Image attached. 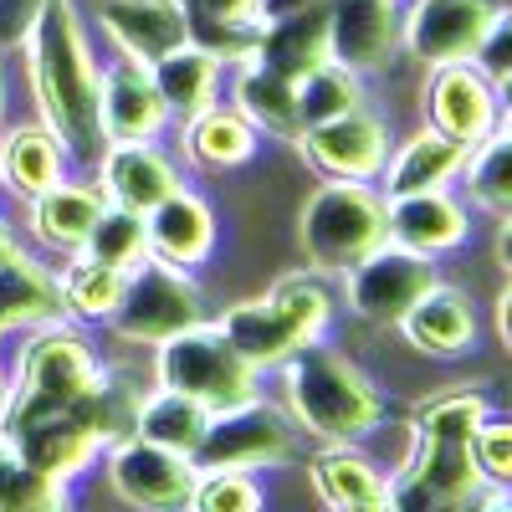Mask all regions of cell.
I'll return each mask as SVG.
<instances>
[{"mask_svg": "<svg viewBox=\"0 0 512 512\" xmlns=\"http://www.w3.org/2000/svg\"><path fill=\"white\" fill-rule=\"evenodd\" d=\"M31 88H36V108L47 118V128L62 139L67 154L88 159L103 144L98 128V62L88 47V31L72 0H47L31 41Z\"/></svg>", "mask_w": 512, "mask_h": 512, "instance_id": "cell-1", "label": "cell"}, {"mask_svg": "<svg viewBox=\"0 0 512 512\" xmlns=\"http://www.w3.org/2000/svg\"><path fill=\"white\" fill-rule=\"evenodd\" d=\"M277 374H282V410L318 446H359L384 425V395L349 354L308 344Z\"/></svg>", "mask_w": 512, "mask_h": 512, "instance_id": "cell-2", "label": "cell"}, {"mask_svg": "<svg viewBox=\"0 0 512 512\" xmlns=\"http://www.w3.org/2000/svg\"><path fill=\"white\" fill-rule=\"evenodd\" d=\"M384 241H390V200L374 180H323L297 216V246L323 277H344Z\"/></svg>", "mask_w": 512, "mask_h": 512, "instance_id": "cell-3", "label": "cell"}, {"mask_svg": "<svg viewBox=\"0 0 512 512\" xmlns=\"http://www.w3.org/2000/svg\"><path fill=\"white\" fill-rule=\"evenodd\" d=\"M98 379H103V359L82 333H72L67 323L31 328L16 359V379L6 384V400H0V431H11L31 415L77 410Z\"/></svg>", "mask_w": 512, "mask_h": 512, "instance_id": "cell-4", "label": "cell"}, {"mask_svg": "<svg viewBox=\"0 0 512 512\" xmlns=\"http://www.w3.org/2000/svg\"><path fill=\"white\" fill-rule=\"evenodd\" d=\"M154 384L200 400L210 415L236 410L262 395V369H251L216 323H195L154 349Z\"/></svg>", "mask_w": 512, "mask_h": 512, "instance_id": "cell-5", "label": "cell"}, {"mask_svg": "<svg viewBox=\"0 0 512 512\" xmlns=\"http://www.w3.org/2000/svg\"><path fill=\"white\" fill-rule=\"evenodd\" d=\"M108 323H113V333L123 338V344L159 349L164 338L205 323L200 282L190 277V267H175V262H164V256L149 251L139 267L123 272V297H118Z\"/></svg>", "mask_w": 512, "mask_h": 512, "instance_id": "cell-6", "label": "cell"}, {"mask_svg": "<svg viewBox=\"0 0 512 512\" xmlns=\"http://www.w3.org/2000/svg\"><path fill=\"white\" fill-rule=\"evenodd\" d=\"M297 456V425L272 400H246L236 410L210 415V431L195 446V472H267Z\"/></svg>", "mask_w": 512, "mask_h": 512, "instance_id": "cell-7", "label": "cell"}, {"mask_svg": "<svg viewBox=\"0 0 512 512\" xmlns=\"http://www.w3.org/2000/svg\"><path fill=\"white\" fill-rule=\"evenodd\" d=\"M441 282L436 272V256H420L405 251L395 241H384L379 251H369L364 262H354L344 272V303L379 328H400V318L420 303L425 292Z\"/></svg>", "mask_w": 512, "mask_h": 512, "instance_id": "cell-8", "label": "cell"}, {"mask_svg": "<svg viewBox=\"0 0 512 512\" xmlns=\"http://www.w3.org/2000/svg\"><path fill=\"white\" fill-rule=\"evenodd\" d=\"M103 472L108 487L123 507H139V512H190L195 497V461L180 451H164L144 436H123L103 451Z\"/></svg>", "mask_w": 512, "mask_h": 512, "instance_id": "cell-9", "label": "cell"}, {"mask_svg": "<svg viewBox=\"0 0 512 512\" xmlns=\"http://www.w3.org/2000/svg\"><path fill=\"white\" fill-rule=\"evenodd\" d=\"M497 16V0H415L400 11V52L425 67L472 62Z\"/></svg>", "mask_w": 512, "mask_h": 512, "instance_id": "cell-10", "label": "cell"}, {"mask_svg": "<svg viewBox=\"0 0 512 512\" xmlns=\"http://www.w3.org/2000/svg\"><path fill=\"white\" fill-rule=\"evenodd\" d=\"M297 149H303L313 169H323V180H374L379 185V169L395 144H390V123L374 108H354V113H338L328 123L303 128Z\"/></svg>", "mask_w": 512, "mask_h": 512, "instance_id": "cell-11", "label": "cell"}, {"mask_svg": "<svg viewBox=\"0 0 512 512\" xmlns=\"http://www.w3.org/2000/svg\"><path fill=\"white\" fill-rule=\"evenodd\" d=\"M497 118H502L497 82H487L472 62L431 67V82H425V123H431L436 134L472 149L497 128Z\"/></svg>", "mask_w": 512, "mask_h": 512, "instance_id": "cell-12", "label": "cell"}, {"mask_svg": "<svg viewBox=\"0 0 512 512\" xmlns=\"http://www.w3.org/2000/svg\"><path fill=\"white\" fill-rule=\"evenodd\" d=\"M0 446H11L26 466H36L52 482H72L103 456V441L93 436V425L77 410H52V415H31L11 431H0Z\"/></svg>", "mask_w": 512, "mask_h": 512, "instance_id": "cell-13", "label": "cell"}, {"mask_svg": "<svg viewBox=\"0 0 512 512\" xmlns=\"http://www.w3.org/2000/svg\"><path fill=\"white\" fill-rule=\"evenodd\" d=\"M328 52L359 77L400 57V0H328Z\"/></svg>", "mask_w": 512, "mask_h": 512, "instance_id": "cell-14", "label": "cell"}, {"mask_svg": "<svg viewBox=\"0 0 512 512\" xmlns=\"http://www.w3.org/2000/svg\"><path fill=\"white\" fill-rule=\"evenodd\" d=\"M98 26L118 47V57L139 62V67H154L159 57H169L190 41L185 0H103Z\"/></svg>", "mask_w": 512, "mask_h": 512, "instance_id": "cell-15", "label": "cell"}, {"mask_svg": "<svg viewBox=\"0 0 512 512\" xmlns=\"http://www.w3.org/2000/svg\"><path fill=\"white\" fill-rule=\"evenodd\" d=\"M169 123V108L154 88L149 67L118 57L108 72H98V128L113 144H134V139H154Z\"/></svg>", "mask_w": 512, "mask_h": 512, "instance_id": "cell-16", "label": "cell"}, {"mask_svg": "<svg viewBox=\"0 0 512 512\" xmlns=\"http://www.w3.org/2000/svg\"><path fill=\"white\" fill-rule=\"evenodd\" d=\"M216 328L226 333V344L251 364V369H282L297 349L308 344H323V338H313L303 323H297L277 297L267 292L262 303H236L216 318Z\"/></svg>", "mask_w": 512, "mask_h": 512, "instance_id": "cell-17", "label": "cell"}, {"mask_svg": "<svg viewBox=\"0 0 512 512\" xmlns=\"http://www.w3.org/2000/svg\"><path fill=\"white\" fill-rule=\"evenodd\" d=\"M405 344L425 359H461L477 349V303L456 282H436L420 303L400 318Z\"/></svg>", "mask_w": 512, "mask_h": 512, "instance_id": "cell-18", "label": "cell"}, {"mask_svg": "<svg viewBox=\"0 0 512 512\" xmlns=\"http://www.w3.org/2000/svg\"><path fill=\"white\" fill-rule=\"evenodd\" d=\"M472 236V205L456 190H425L390 200V241L420 256H446Z\"/></svg>", "mask_w": 512, "mask_h": 512, "instance_id": "cell-19", "label": "cell"}, {"mask_svg": "<svg viewBox=\"0 0 512 512\" xmlns=\"http://www.w3.org/2000/svg\"><path fill=\"white\" fill-rule=\"evenodd\" d=\"M98 190H103L108 205L154 210L164 195L180 190V169L169 164V154L154 149V139L108 144V154H103V164H98Z\"/></svg>", "mask_w": 512, "mask_h": 512, "instance_id": "cell-20", "label": "cell"}, {"mask_svg": "<svg viewBox=\"0 0 512 512\" xmlns=\"http://www.w3.org/2000/svg\"><path fill=\"white\" fill-rule=\"evenodd\" d=\"M461 164H466V144L436 134V128L425 123L400 149H390V159H384V169H379V190H384V200L425 195V190H451L461 180Z\"/></svg>", "mask_w": 512, "mask_h": 512, "instance_id": "cell-21", "label": "cell"}, {"mask_svg": "<svg viewBox=\"0 0 512 512\" xmlns=\"http://www.w3.org/2000/svg\"><path fill=\"white\" fill-rule=\"evenodd\" d=\"M267 72L287 77V82H303L313 67L333 62L328 52V0H313L303 11H287V16H272L262 26V41H256V57Z\"/></svg>", "mask_w": 512, "mask_h": 512, "instance_id": "cell-22", "label": "cell"}, {"mask_svg": "<svg viewBox=\"0 0 512 512\" xmlns=\"http://www.w3.org/2000/svg\"><path fill=\"white\" fill-rule=\"evenodd\" d=\"M395 477L415 482L420 492L446 497V502H477L487 492V477L472 456V441H431V436H410V451L400 456Z\"/></svg>", "mask_w": 512, "mask_h": 512, "instance_id": "cell-23", "label": "cell"}, {"mask_svg": "<svg viewBox=\"0 0 512 512\" xmlns=\"http://www.w3.org/2000/svg\"><path fill=\"white\" fill-rule=\"evenodd\" d=\"M149 221V251L164 256L175 267H195L210 256V241H216V216H210V200L195 190H175L164 195L154 210H144Z\"/></svg>", "mask_w": 512, "mask_h": 512, "instance_id": "cell-24", "label": "cell"}, {"mask_svg": "<svg viewBox=\"0 0 512 512\" xmlns=\"http://www.w3.org/2000/svg\"><path fill=\"white\" fill-rule=\"evenodd\" d=\"M190 41L221 62H251L262 41V0H185Z\"/></svg>", "mask_w": 512, "mask_h": 512, "instance_id": "cell-25", "label": "cell"}, {"mask_svg": "<svg viewBox=\"0 0 512 512\" xmlns=\"http://www.w3.org/2000/svg\"><path fill=\"white\" fill-rule=\"evenodd\" d=\"M67 303H62V287L52 272H41L36 262L16 251L6 267H0V338L21 333V328H47L62 323Z\"/></svg>", "mask_w": 512, "mask_h": 512, "instance_id": "cell-26", "label": "cell"}, {"mask_svg": "<svg viewBox=\"0 0 512 512\" xmlns=\"http://www.w3.org/2000/svg\"><path fill=\"white\" fill-rule=\"evenodd\" d=\"M221 72H226V62L210 57L205 47H195V41H185V47H175L169 57H159V62L149 67L164 108L180 113V118H195V113H205V108H216V98H221Z\"/></svg>", "mask_w": 512, "mask_h": 512, "instance_id": "cell-27", "label": "cell"}, {"mask_svg": "<svg viewBox=\"0 0 512 512\" xmlns=\"http://www.w3.org/2000/svg\"><path fill=\"white\" fill-rule=\"evenodd\" d=\"M62 169H67V149H62V139L52 134L47 123L11 128V134L0 139V180H6L16 195H26V200L62 185Z\"/></svg>", "mask_w": 512, "mask_h": 512, "instance_id": "cell-28", "label": "cell"}, {"mask_svg": "<svg viewBox=\"0 0 512 512\" xmlns=\"http://www.w3.org/2000/svg\"><path fill=\"white\" fill-rule=\"evenodd\" d=\"M103 190L93 185H52L41 190L31 200V231L41 246H57V251H82V241H88V231L98 226L103 216Z\"/></svg>", "mask_w": 512, "mask_h": 512, "instance_id": "cell-29", "label": "cell"}, {"mask_svg": "<svg viewBox=\"0 0 512 512\" xmlns=\"http://www.w3.org/2000/svg\"><path fill=\"white\" fill-rule=\"evenodd\" d=\"M308 482L323 507H349V502H379L390 497V472L369 461L359 446H323L308 466Z\"/></svg>", "mask_w": 512, "mask_h": 512, "instance_id": "cell-30", "label": "cell"}, {"mask_svg": "<svg viewBox=\"0 0 512 512\" xmlns=\"http://www.w3.org/2000/svg\"><path fill=\"white\" fill-rule=\"evenodd\" d=\"M236 113L251 128H267L272 139H303V113H297V88L287 77L267 72L262 62H241L236 72Z\"/></svg>", "mask_w": 512, "mask_h": 512, "instance_id": "cell-31", "label": "cell"}, {"mask_svg": "<svg viewBox=\"0 0 512 512\" xmlns=\"http://www.w3.org/2000/svg\"><path fill=\"white\" fill-rule=\"evenodd\" d=\"M180 149L200 169H236L256 154V128L236 108H205V113L185 118Z\"/></svg>", "mask_w": 512, "mask_h": 512, "instance_id": "cell-32", "label": "cell"}, {"mask_svg": "<svg viewBox=\"0 0 512 512\" xmlns=\"http://www.w3.org/2000/svg\"><path fill=\"white\" fill-rule=\"evenodd\" d=\"M210 431V410L180 390H164V384H154V390H144V405H139V425L134 436L164 446V451H180V456H195V446L205 441Z\"/></svg>", "mask_w": 512, "mask_h": 512, "instance_id": "cell-33", "label": "cell"}, {"mask_svg": "<svg viewBox=\"0 0 512 512\" xmlns=\"http://www.w3.org/2000/svg\"><path fill=\"white\" fill-rule=\"evenodd\" d=\"M461 200L487 216H512V134L492 128L482 144L466 149L461 164Z\"/></svg>", "mask_w": 512, "mask_h": 512, "instance_id": "cell-34", "label": "cell"}, {"mask_svg": "<svg viewBox=\"0 0 512 512\" xmlns=\"http://www.w3.org/2000/svg\"><path fill=\"white\" fill-rule=\"evenodd\" d=\"M492 415V400L482 390H441L431 400H420L410 415V436H431V441H472L477 425Z\"/></svg>", "mask_w": 512, "mask_h": 512, "instance_id": "cell-35", "label": "cell"}, {"mask_svg": "<svg viewBox=\"0 0 512 512\" xmlns=\"http://www.w3.org/2000/svg\"><path fill=\"white\" fill-rule=\"evenodd\" d=\"M57 287H62L67 318H77V323H108L113 308H118V297H123V272L93 262V256L82 251L77 262L57 277Z\"/></svg>", "mask_w": 512, "mask_h": 512, "instance_id": "cell-36", "label": "cell"}, {"mask_svg": "<svg viewBox=\"0 0 512 512\" xmlns=\"http://www.w3.org/2000/svg\"><path fill=\"white\" fill-rule=\"evenodd\" d=\"M82 251H88L93 262H103V267H118V272L139 267L144 256H149V221H144V210L103 205V216H98V226L88 231Z\"/></svg>", "mask_w": 512, "mask_h": 512, "instance_id": "cell-37", "label": "cell"}, {"mask_svg": "<svg viewBox=\"0 0 512 512\" xmlns=\"http://www.w3.org/2000/svg\"><path fill=\"white\" fill-rule=\"evenodd\" d=\"M292 88H297V113H303V128L364 108V77L349 72V67H338V62L313 67L303 82H292Z\"/></svg>", "mask_w": 512, "mask_h": 512, "instance_id": "cell-38", "label": "cell"}, {"mask_svg": "<svg viewBox=\"0 0 512 512\" xmlns=\"http://www.w3.org/2000/svg\"><path fill=\"white\" fill-rule=\"evenodd\" d=\"M0 512H67V482L41 477L11 446H0Z\"/></svg>", "mask_w": 512, "mask_h": 512, "instance_id": "cell-39", "label": "cell"}, {"mask_svg": "<svg viewBox=\"0 0 512 512\" xmlns=\"http://www.w3.org/2000/svg\"><path fill=\"white\" fill-rule=\"evenodd\" d=\"M190 512H267V492L256 472H200Z\"/></svg>", "mask_w": 512, "mask_h": 512, "instance_id": "cell-40", "label": "cell"}, {"mask_svg": "<svg viewBox=\"0 0 512 512\" xmlns=\"http://www.w3.org/2000/svg\"><path fill=\"white\" fill-rule=\"evenodd\" d=\"M472 456L482 466L487 487H512V415H487L472 436Z\"/></svg>", "mask_w": 512, "mask_h": 512, "instance_id": "cell-41", "label": "cell"}, {"mask_svg": "<svg viewBox=\"0 0 512 512\" xmlns=\"http://www.w3.org/2000/svg\"><path fill=\"white\" fill-rule=\"evenodd\" d=\"M472 67H477L487 82H497V88L512 77V6H497V16H492V26H487V36H482Z\"/></svg>", "mask_w": 512, "mask_h": 512, "instance_id": "cell-42", "label": "cell"}, {"mask_svg": "<svg viewBox=\"0 0 512 512\" xmlns=\"http://www.w3.org/2000/svg\"><path fill=\"white\" fill-rule=\"evenodd\" d=\"M41 11H47V0H0V52L26 47Z\"/></svg>", "mask_w": 512, "mask_h": 512, "instance_id": "cell-43", "label": "cell"}, {"mask_svg": "<svg viewBox=\"0 0 512 512\" xmlns=\"http://www.w3.org/2000/svg\"><path fill=\"white\" fill-rule=\"evenodd\" d=\"M492 256L497 267L512 277V216H497V236H492Z\"/></svg>", "mask_w": 512, "mask_h": 512, "instance_id": "cell-44", "label": "cell"}, {"mask_svg": "<svg viewBox=\"0 0 512 512\" xmlns=\"http://www.w3.org/2000/svg\"><path fill=\"white\" fill-rule=\"evenodd\" d=\"M497 333H502V344H507V354H512V277H507V287H502V297H497Z\"/></svg>", "mask_w": 512, "mask_h": 512, "instance_id": "cell-45", "label": "cell"}, {"mask_svg": "<svg viewBox=\"0 0 512 512\" xmlns=\"http://www.w3.org/2000/svg\"><path fill=\"white\" fill-rule=\"evenodd\" d=\"M472 512H512V487H487Z\"/></svg>", "mask_w": 512, "mask_h": 512, "instance_id": "cell-46", "label": "cell"}, {"mask_svg": "<svg viewBox=\"0 0 512 512\" xmlns=\"http://www.w3.org/2000/svg\"><path fill=\"white\" fill-rule=\"evenodd\" d=\"M328 512H390V497H379V502H349V507H328Z\"/></svg>", "mask_w": 512, "mask_h": 512, "instance_id": "cell-47", "label": "cell"}, {"mask_svg": "<svg viewBox=\"0 0 512 512\" xmlns=\"http://www.w3.org/2000/svg\"><path fill=\"white\" fill-rule=\"evenodd\" d=\"M16 256V241H11V231H6V221H0V267H6Z\"/></svg>", "mask_w": 512, "mask_h": 512, "instance_id": "cell-48", "label": "cell"}, {"mask_svg": "<svg viewBox=\"0 0 512 512\" xmlns=\"http://www.w3.org/2000/svg\"><path fill=\"white\" fill-rule=\"evenodd\" d=\"M497 128H502V134H512V103H502V118H497Z\"/></svg>", "mask_w": 512, "mask_h": 512, "instance_id": "cell-49", "label": "cell"}, {"mask_svg": "<svg viewBox=\"0 0 512 512\" xmlns=\"http://www.w3.org/2000/svg\"><path fill=\"white\" fill-rule=\"evenodd\" d=\"M497 98H502V103H512V77H507L502 88H497Z\"/></svg>", "mask_w": 512, "mask_h": 512, "instance_id": "cell-50", "label": "cell"}, {"mask_svg": "<svg viewBox=\"0 0 512 512\" xmlns=\"http://www.w3.org/2000/svg\"><path fill=\"white\" fill-rule=\"evenodd\" d=\"M0 400H6V369H0Z\"/></svg>", "mask_w": 512, "mask_h": 512, "instance_id": "cell-51", "label": "cell"}]
</instances>
